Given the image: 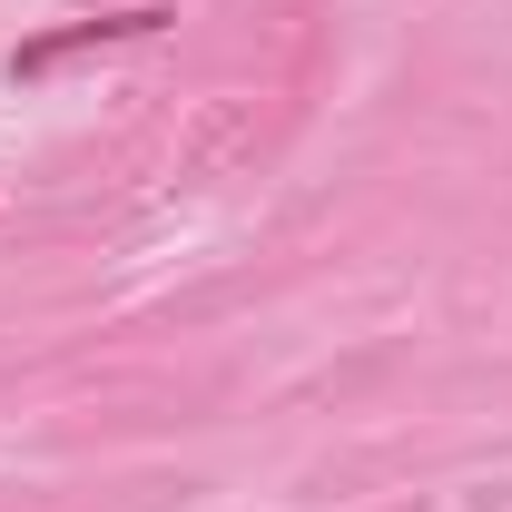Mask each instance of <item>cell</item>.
Instances as JSON below:
<instances>
[{
	"mask_svg": "<svg viewBox=\"0 0 512 512\" xmlns=\"http://www.w3.org/2000/svg\"><path fill=\"white\" fill-rule=\"evenodd\" d=\"M158 30H168L158 0H138V10H99V20H69V30L20 40V50H10V79H50V69H69V60H99V50H119V40H158Z\"/></svg>",
	"mask_w": 512,
	"mask_h": 512,
	"instance_id": "obj_1",
	"label": "cell"
}]
</instances>
